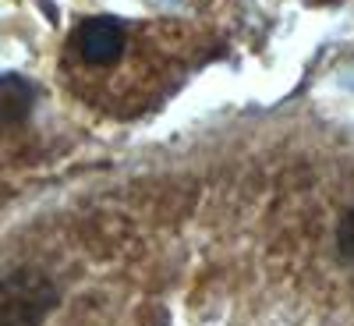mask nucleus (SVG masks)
I'll use <instances>...</instances> for the list:
<instances>
[{"label":"nucleus","instance_id":"4","mask_svg":"<svg viewBox=\"0 0 354 326\" xmlns=\"http://www.w3.org/2000/svg\"><path fill=\"white\" fill-rule=\"evenodd\" d=\"M337 248H340V255L354 266V210L340 217V227H337Z\"/></svg>","mask_w":354,"mask_h":326},{"label":"nucleus","instance_id":"2","mask_svg":"<svg viewBox=\"0 0 354 326\" xmlns=\"http://www.w3.org/2000/svg\"><path fill=\"white\" fill-rule=\"evenodd\" d=\"M71 46L75 53L82 57L85 64H113L117 57L124 53V25L110 18V15H100V18H85L78 28H75V36H71Z\"/></svg>","mask_w":354,"mask_h":326},{"label":"nucleus","instance_id":"3","mask_svg":"<svg viewBox=\"0 0 354 326\" xmlns=\"http://www.w3.org/2000/svg\"><path fill=\"white\" fill-rule=\"evenodd\" d=\"M32 110V85L21 75H0V121H21Z\"/></svg>","mask_w":354,"mask_h":326},{"label":"nucleus","instance_id":"1","mask_svg":"<svg viewBox=\"0 0 354 326\" xmlns=\"http://www.w3.org/2000/svg\"><path fill=\"white\" fill-rule=\"evenodd\" d=\"M57 305V287L36 270L0 277V326H43Z\"/></svg>","mask_w":354,"mask_h":326}]
</instances>
